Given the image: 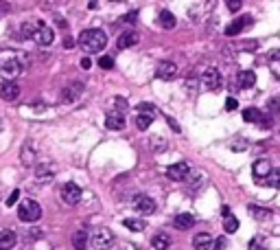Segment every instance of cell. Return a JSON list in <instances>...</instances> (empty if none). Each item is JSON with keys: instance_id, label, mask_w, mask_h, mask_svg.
Here are the masks:
<instances>
[{"instance_id": "6da1fadb", "label": "cell", "mask_w": 280, "mask_h": 250, "mask_svg": "<svg viewBox=\"0 0 280 250\" xmlns=\"http://www.w3.org/2000/svg\"><path fill=\"white\" fill-rule=\"evenodd\" d=\"M79 47L85 50V53H101L105 47H108V35L101 29H85L83 33L79 35Z\"/></svg>"}, {"instance_id": "7a4b0ae2", "label": "cell", "mask_w": 280, "mask_h": 250, "mask_svg": "<svg viewBox=\"0 0 280 250\" xmlns=\"http://www.w3.org/2000/svg\"><path fill=\"white\" fill-rule=\"evenodd\" d=\"M18 217L22 222H38L42 217V206H40L35 200H24L18 206Z\"/></svg>"}, {"instance_id": "3957f363", "label": "cell", "mask_w": 280, "mask_h": 250, "mask_svg": "<svg viewBox=\"0 0 280 250\" xmlns=\"http://www.w3.org/2000/svg\"><path fill=\"white\" fill-rule=\"evenodd\" d=\"M20 73H22V64H20V59L9 57V59H4V62H0V77H4L7 81H13Z\"/></svg>"}, {"instance_id": "277c9868", "label": "cell", "mask_w": 280, "mask_h": 250, "mask_svg": "<svg viewBox=\"0 0 280 250\" xmlns=\"http://www.w3.org/2000/svg\"><path fill=\"white\" fill-rule=\"evenodd\" d=\"M90 244H92L94 250H108L112 244H114V233H112L110 228H101V231H96L92 235Z\"/></svg>"}, {"instance_id": "5b68a950", "label": "cell", "mask_w": 280, "mask_h": 250, "mask_svg": "<svg viewBox=\"0 0 280 250\" xmlns=\"http://www.w3.org/2000/svg\"><path fill=\"white\" fill-rule=\"evenodd\" d=\"M175 75H177V64L175 62H169V59L158 62V66H156V77L158 79L171 81V79H175Z\"/></svg>"}, {"instance_id": "8992f818", "label": "cell", "mask_w": 280, "mask_h": 250, "mask_svg": "<svg viewBox=\"0 0 280 250\" xmlns=\"http://www.w3.org/2000/svg\"><path fill=\"white\" fill-rule=\"evenodd\" d=\"M201 81H203V88L206 90H219L223 84V77L217 68H206L201 75Z\"/></svg>"}, {"instance_id": "52a82bcc", "label": "cell", "mask_w": 280, "mask_h": 250, "mask_svg": "<svg viewBox=\"0 0 280 250\" xmlns=\"http://www.w3.org/2000/svg\"><path fill=\"white\" fill-rule=\"evenodd\" d=\"M188 173H191L188 162H175V165H171L169 169H166V176H169V180H173V182H184L188 178Z\"/></svg>"}, {"instance_id": "ba28073f", "label": "cell", "mask_w": 280, "mask_h": 250, "mask_svg": "<svg viewBox=\"0 0 280 250\" xmlns=\"http://www.w3.org/2000/svg\"><path fill=\"white\" fill-rule=\"evenodd\" d=\"M62 200L64 204H77L81 200V189L79 185H75V182H66V185L62 187Z\"/></svg>"}, {"instance_id": "9c48e42d", "label": "cell", "mask_w": 280, "mask_h": 250, "mask_svg": "<svg viewBox=\"0 0 280 250\" xmlns=\"http://www.w3.org/2000/svg\"><path fill=\"white\" fill-rule=\"evenodd\" d=\"M105 127L112 132H119L125 127V114L119 110H110L108 114H105Z\"/></svg>"}, {"instance_id": "30bf717a", "label": "cell", "mask_w": 280, "mask_h": 250, "mask_svg": "<svg viewBox=\"0 0 280 250\" xmlns=\"http://www.w3.org/2000/svg\"><path fill=\"white\" fill-rule=\"evenodd\" d=\"M134 208L140 213V215H151L156 211V202L151 200L149 196H136L134 198Z\"/></svg>"}, {"instance_id": "8fae6325", "label": "cell", "mask_w": 280, "mask_h": 250, "mask_svg": "<svg viewBox=\"0 0 280 250\" xmlns=\"http://www.w3.org/2000/svg\"><path fill=\"white\" fill-rule=\"evenodd\" d=\"M81 93H83V84L81 81H73L70 86H66V88L62 90V99L64 103H73V101H77Z\"/></svg>"}, {"instance_id": "7c38bea8", "label": "cell", "mask_w": 280, "mask_h": 250, "mask_svg": "<svg viewBox=\"0 0 280 250\" xmlns=\"http://www.w3.org/2000/svg\"><path fill=\"white\" fill-rule=\"evenodd\" d=\"M249 24H252V16H241V18H237L234 22H230L226 27V35L228 38H234V35H239L243 31V29H247Z\"/></svg>"}, {"instance_id": "4fadbf2b", "label": "cell", "mask_w": 280, "mask_h": 250, "mask_svg": "<svg viewBox=\"0 0 280 250\" xmlns=\"http://www.w3.org/2000/svg\"><path fill=\"white\" fill-rule=\"evenodd\" d=\"M20 97V86L16 81H4L2 86H0V99L4 101H16Z\"/></svg>"}, {"instance_id": "5bb4252c", "label": "cell", "mask_w": 280, "mask_h": 250, "mask_svg": "<svg viewBox=\"0 0 280 250\" xmlns=\"http://www.w3.org/2000/svg\"><path fill=\"white\" fill-rule=\"evenodd\" d=\"M33 40L40 44V47H50V44H53V40H55V31L50 27H46V24H42V27H40V31L35 33Z\"/></svg>"}, {"instance_id": "9a60e30c", "label": "cell", "mask_w": 280, "mask_h": 250, "mask_svg": "<svg viewBox=\"0 0 280 250\" xmlns=\"http://www.w3.org/2000/svg\"><path fill=\"white\" fill-rule=\"evenodd\" d=\"M42 20H35V22H24L22 27H20V38L22 40H33L35 33L40 31V27H42Z\"/></svg>"}, {"instance_id": "2e32d148", "label": "cell", "mask_w": 280, "mask_h": 250, "mask_svg": "<svg viewBox=\"0 0 280 250\" xmlns=\"http://www.w3.org/2000/svg\"><path fill=\"white\" fill-rule=\"evenodd\" d=\"M173 226L177 231H188V228L195 226V217L191 213H180V215H175V219H173Z\"/></svg>"}, {"instance_id": "e0dca14e", "label": "cell", "mask_w": 280, "mask_h": 250, "mask_svg": "<svg viewBox=\"0 0 280 250\" xmlns=\"http://www.w3.org/2000/svg\"><path fill=\"white\" fill-rule=\"evenodd\" d=\"M237 81H239V88H243V90L254 88V84H256V75H254V70H241V73L237 75Z\"/></svg>"}, {"instance_id": "ac0fdd59", "label": "cell", "mask_w": 280, "mask_h": 250, "mask_svg": "<svg viewBox=\"0 0 280 250\" xmlns=\"http://www.w3.org/2000/svg\"><path fill=\"white\" fill-rule=\"evenodd\" d=\"M252 171H254V176H256L258 180H265V178H267V173L272 171V162H269L267 158H261V160L254 162Z\"/></svg>"}, {"instance_id": "d6986e66", "label": "cell", "mask_w": 280, "mask_h": 250, "mask_svg": "<svg viewBox=\"0 0 280 250\" xmlns=\"http://www.w3.org/2000/svg\"><path fill=\"white\" fill-rule=\"evenodd\" d=\"M136 42H138V35H136V31H125L123 35H119V49L125 50V49H131L136 47Z\"/></svg>"}, {"instance_id": "ffe728a7", "label": "cell", "mask_w": 280, "mask_h": 250, "mask_svg": "<svg viewBox=\"0 0 280 250\" xmlns=\"http://www.w3.org/2000/svg\"><path fill=\"white\" fill-rule=\"evenodd\" d=\"M193 248L195 250H210L212 248V237L208 233H200L193 237Z\"/></svg>"}, {"instance_id": "44dd1931", "label": "cell", "mask_w": 280, "mask_h": 250, "mask_svg": "<svg viewBox=\"0 0 280 250\" xmlns=\"http://www.w3.org/2000/svg\"><path fill=\"white\" fill-rule=\"evenodd\" d=\"M158 22H160V27H162V29H166V31H171V29H175L177 20H175V16H173L171 11H166V9H162V11L158 13Z\"/></svg>"}, {"instance_id": "7402d4cb", "label": "cell", "mask_w": 280, "mask_h": 250, "mask_svg": "<svg viewBox=\"0 0 280 250\" xmlns=\"http://www.w3.org/2000/svg\"><path fill=\"white\" fill-rule=\"evenodd\" d=\"M16 233L13 231H0V250H11L16 246Z\"/></svg>"}, {"instance_id": "603a6c76", "label": "cell", "mask_w": 280, "mask_h": 250, "mask_svg": "<svg viewBox=\"0 0 280 250\" xmlns=\"http://www.w3.org/2000/svg\"><path fill=\"white\" fill-rule=\"evenodd\" d=\"M151 246H154V250H169L171 246V237L166 233H158L154 239H151Z\"/></svg>"}, {"instance_id": "cb8c5ba5", "label": "cell", "mask_w": 280, "mask_h": 250, "mask_svg": "<svg viewBox=\"0 0 280 250\" xmlns=\"http://www.w3.org/2000/svg\"><path fill=\"white\" fill-rule=\"evenodd\" d=\"M123 226L129 228V231H134V233H140L147 228V222L140 217H127V219H123Z\"/></svg>"}, {"instance_id": "d4e9b609", "label": "cell", "mask_w": 280, "mask_h": 250, "mask_svg": "<svg viewBox=\"0 0 280 250\" xmlns=\"http://www.w3.org/2000/svg\"><path fill=\"white\" fill-rule=\"evenodd\" d=\"M88 242L90 239H88V233L85 231H77L73 235V248L75 250H85L88 248Z\"/></svg>"}, {"instance_id": "484cf974", "label": "cell", "mask_w": 280, "mask_h": 250, "mask_svg": "<svg viewBox=\"0 0 280 250\" xmlns=\"http://www.w3.org/2000/svg\"><path fill=\"white\" fill-rule=\"evenodd\" d=\"M154 112H138V116H136V127L138 130H147L151 123H154Z\"/></svg>"}, {"instance_id": "4316f807", "label": "cell", "mask_w": 280, "mask_h": 250, "mask_svg": "<svg viewBox=\"0 0 280 250\" xmlns=\"http://www.w3.org/2000/svg\"><path fill=\"white\" fill-rule=\"evenodd\" d=\"M265 116L261 114V110L256 108H245L243 110V121H247V123H261Z\"/></svg>"}, {"instance_id": "83f0119b", "label": "cell", "mask_w": 280, "mask_h": 250, "mask_svg": "<svg viewBox=\"0 0 280 250\" xmlns=\"http://www.w3.org/2000/svg\"><path fill=\"white\" fill-rule=\"evenodd\" d=\"M265 185L267 187H274V189H280V169H272L267 173V178H265Z\"/></svg>"}, {"instance_id": "f1b7e54d", "label": "cell", "mask_w": 280, "mask_h": 250, "mask_svg": "<svg viewBox=\"0 0 280 250\" xmlns=\"http://www.w3.org/2000/svg\"><path fill=\"white\" fill-rule=\"evenodd\" d=\"M247 211L252 213V217H256V219H267L269 215H272V211H269V208L254 206V204H249V206H247Z\"/></svg>"}, {"instance_id": "f546056e", "label": "cell", "mask_w": 280, "mask_h": 250, "mask_svg": "<svg viewBox=\"0 0 280 250\" xmlns=\"http://www.w3.org/2000/svg\"><path fill=\"white\" fill-rule=\"evenodd\" d=\"M223 231L226 233H237L239 231V219L234 215H226L223 217Z\"/></svg>"}, {"instance_id": "4dcf8cb0", "label": "cell", "mask_w": 280, "mask_h": 250, "mask_svg": "<svg viewBox=\"0 0 280 250\" xmlns=\"http://www.w3.org/2000/svg\"><path fill=\"white\" fill-rule=\"evenodd\" d=\"M99 66H101L103 70H110V68H114V59H112L110 55H103V57L99 59Z\"/></svg>"}, {"instance_id": "1f68e13d", "label": "cell", "mask_w": 280, "mask_h": 250, "mask_svg": "<svg viewBox=\"0 0 280 250\" xmlns=\"http://www.w3.org/2000/svg\"><path fill=\"white\" fill-rule=\"evenodd\" d=\"M114 105H116L114 110H119V112H125L127 108H129V103H127V99H123V97H114Z\"/></svg>"}, {"instance_id": "d6a6232c", "label": "cell", "mask_w": 280, "mask_h": 250, "mask_svg": "<svg viewBox=\"0 0 280 250\" xmlns=\"http://www.w3.org/2000/svg\"><path fill=\"white\" fill-rule=\"evenodd\" d=\"M241 4H243V0H226V7L230 9V11H234V13L241 9Z\"/></svg>"}, {"instance_id": "836d02e7", "label": "cell", "mask_w": 280, "mask_h": 250, "mask_svg": "<svg viewBox=\"0 0 280 250\" xmlns=\"http://www.w3.org/2000/svg\"><path fill=\"white\" fill-rule=\"evenodd\" d=\"M230 150L232 151H245L247 150V143L245 141H234L232 145H230Z\"/></svg>"}, {"instance_id": "e575fe53", "label": "cell", "mask_w": 280, "mask_h": 250, "mask_svg": "<svg viewBox=\"0 0 280 250\" xmlns=\"http://www.w3.org/2000/svg\"><path fill=\"white\" fill-rule=\"evenodd\" d=\"M18 200H20V189H13L11 196L7 198V206H13V204H16Z\"/></svg>"}, {"instance_id": "d590c367", "label": "cell", "mask_w": 280, "mask_h": 250, "mask_svg": "<svg viewBox=\"0 0 280 250\" xmlns=\"http://www.w3.org/2000/svg\"><path fill=\"white\" fill-rule=\"evenodd\" d=\"M237 108H239V101L234 99V97H228V99H226V110L232 112V110H237Z\"/></svg>"}, {"instance_id": "8d00e7d4", "label": "cell", "mask_w": 280, "mask_h": 250, "mask_svg": "<svg viewBox=\"0 0 280 250\" xmlns=\"http://www.w3.org/2000/svg\"><path fill=\"white\" fill-rule=\"evenodd\" d=\"M267 108H269V112H278V110H280V103H278V99H269Z\"/></svg>"}, {"instance_id": "74e56055", "label": "cell", "mask_w": 280, "mask_h": 250, "mask_svg": "<svg viewBox=\"0 0 280 250\" xmlns=\"http://www.w3.org/2000/svg\"><path fill=\"white\" fill-rule=\"evenodd\" d=\"M136 110H138V112H154L156 108L151 103H138V108H136Z\"/></svg>"}, {"instance_id": "f35d334b", "label": "cell", "mask_w": 280, "mask_h": 250, "mask_svg": "<svg viewBox=\"0 0 280 250\" xmlns=\"http://www.w3.org/2000/svg\"><path fill=\"white\" fill-rule=\"evenodd\" d=\"M226 248V237H219L215 242V246H212V250H223Z\"/></svg>"}, {"instance_id": "ab89813d", "label": "cell", "mask_w": 280, "mask_h": 250, "mask_svg": "<svg viewBox=\"0 0 280 250\" xmlns=\"http://www.w3.org/2000/svg\"><path fill=\"white\" fill-rule=\"evenodd\" d=\"M269 59H272V62H278L280 59V49H274V50H269V55H267Z\"/></svg>"}, {"instance_id": "60d3db41", "label": "cell", "mask_w": 280, "mask_h": 250, "mask_svg": "<svg viewBox=\"0 0 280 250\" xmlns=\"http://www.w3.org/2000/svg\"><path fill=\"white\" fill-rule=\"evenodd\" d=\"M136 18H138V13H136V11H131V13H127V16L123 18V22H129V24H134V22H136Z\"/></svg>"}, {"instance_id": "b9f144b4", "label": "cell", "mask_w": 280, "mask_h": 250, "mask_svg": "<svg viewBox=\"0 0 280 250\" xmlns=\"http://www.w3.org/2000/svg\"><path fill=\"white\" fill-rule=\"evenodd\" d=\"M90 66H92V59H90V57H83V59H81V68L90 70Z\"/></svg>"}, {"instance_id": "7bdbcfd3", "label": "cell", "mask_w": 280, "mask_h": 250, "mask_svg": "<svg viewBox=\"0 0 280 250\" xmlns=\"http://www.w3.org/2000/svg\"><path fill=\"white\" fill-rule=\"evenodd\" d=\"M64 49H68V50L75 49V40H73V38H66V40H64Z\"/></svg>"}, {"instance_id": "ee69618b", "label": "cell", "mask_w": 280, "mask_h": 250, "mask_svg": "<svg viewBox=\"0 0 280 250\" xmlns=\"http://www.w3.org/2000/svg\"><path fill=\"white\" fill-rule=\"evenodd\" d=\"M166 121H169V125H171V130H173V132H177V134H180V130H182V127H180V125H177V123H175V121H173V119H171V116H169V119H166Z\"/></svg>"}, {"instance_id": "f6af8a7d", "label": "cell", "mask_w": 280, "mask_h": 250, "mask_svg": "<svg viewBox=\"0 0 280 250\" xmlns=\"http://www.w3.org/2000/svg\"><path fill=\"white\" fill-rule=\"evenodd\" d=\"M195 86H197V79H195V77H188V79H186V88H193V90H195Z\"/></svg>"}, {"instance_id": "bcb514c9", "label": "cell", "mask_w": 280, "mask_h": 250, "mask_svg": "<svg viewBox=\"0 0 280 250\" xmlns=\"http://www.w3.org/2000/svg\"><path fill=\"white\" fill-rule=\"evenodd\" d=\"M256 248H261V239H252L249 242V250H256Z\"/></svg>"}, {"instance_id": "7dc6e473", "label": "cell", "mask_w": 280, "mask_h": 250, "mask_svg": "<svg viewBox=\"0 0 280 250\" xmlns=\"http://www.w3.org/2000/svg\"><path fill=\"white\" fill-rule=\"evenodd\" d=\"M112 2H125V0H112Z\"/></svg>"}]
</instances>
